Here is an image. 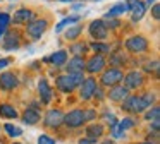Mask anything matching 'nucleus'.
<instances>
[{
  "label": "nucleus",
  "mask_w": 160,
  "mask_h": 144,
  "mask_svg": "<svg viewBox=\"0 0 160 144\" xmlns=\"http://www.w3.org/2000/svg\"><path fill=\"white\" fill-rule=\"evenodd\" d=\"M19 81L12 72H4V74L0 75V88L5 89V91H11V89L18 88Z\"/></svg>",
  "instance_id": "obj_14"
},
{
  "label": "nucleus",
  "mask_w": 160,
  "mask_h": 144,
  "mask_svg": "<svg viewBox=\"0 0 160 144\" xmlns=\"http://www.w3.org/2000/svg\"><path fill=\"white\" fill-rule=\"evenodd\" d=\"M60 2H72V0H60Z\"/></svg>",
  "instance_id": "obj_46"
},
{
  "label": "nucleus",
  "mask_w": 160,
  "mask_h": 144,
  "mask_svg": "<svg viewBox=\"0 0 160 144\" xmlns=\"http://www.w3.org/2000/svg\"><path fill=\"white\" fill-rule=\"evenodd\" d=\"M93 142H97V141L90 139V137H88V139H81V141H79V144H93Z\"/></svg>",
  "instance_id": "obj_42"
},
{
  "label": "nucleus",
  "mask_w": 160,
  "mask_h": 144,
  "mask_svg": "<svg viewBox=\"0 0 160 144\" xmlns=\"http://www.w3.org/2000/svg\"><path fill=\"white\" fill-rule=\"evenodd\" d=\"M122 77H124V74H122L121 69L114 67V69H107V70L102 74V84L103 86H117L119 82L122 81Z\"/></svg>",
  "instance_id": "obj_2"
},
{
  "label": "nucleus",
  "mask_w": 160,
  "mask_h": 144,
  "mask_svg": "<svg viewBox=\"0 0 160 144\" xmlns=\"http://www.w3.org/2000/svg\"><path fill=\"white\" fill-rule=\"evenodd\" d=\"M55 84H57V88H59L62 93H72L74 88H76V82H74L72 75H69V74L59 75L57 81H55Z\"/></svg>",
  "instance_id": "obj_11"
},
{
  "label": "nucleus",
  "mask_w": 160,
  "mask_h": 144,
  "mask_svg": "<svg viewBox=\"0 0 160 144\" xmlns=\"http://www.w3.org/2000/svg\"><path fill=\"white\" fill-rule=\"evenodd\" d=\"M93 96H95V98H98V99H103V98H105V94H103V91H102V88H98V86H97V89H95Z\"/></svg>",
  "instance_id": "obj_38"
},
{
  "label": "nucleus",
  "mask_w": 160,
  "mask_h": 144,
  "mask_svg": "<svg viewBox=\"0 0 160 144\" xmlns=\"http://www.w3.org/2000/svg\"><path fill=\"white\" fill-rule=\"evenodd\" d=\"M47 27H48V21H47V19H36V21H31V22H28V27H26V31H28V34H29L31 38L38 40V38L47 31Z\"/></svg>",
  "instance_id": "obj_4"
},
{
  "label": "nucleus",
  "mask_w": 160,
  "mask_h": 144,
  "mask_svg": "<svg viewBox=\"0 0 160 144\" xmlns=\"http://www.w3.org/2000/svg\"><path fill=\"white\" fill-rule=\"evenodd\" d=\"M66 70L69 75H74V74H83L84 70V60L83 57H72L66 65Z\"/></svg>",
  "instance_id": "obj_12"
},
{
  "label": "nucleus",
  "mask_w": 160,
  "mask_h": 144,
  "mask_svg": "<svg viewBox=\"0 0 160 144\" xmlns=\"http://www.w3.org/2000/svg\"><path fill=\"white\" fill-rule=\"evenodd\" d=\"M153 101H155V94H152V93H146L141 96H128L122 101V110L129 113H141L146 108H150Z\"/></svg>",
  "instance_id": "obj_1"
},
{
  "label": "nucleus",
  "mask_w": 160,
  "mask_h": 144,
  "mask_svg": "<svg viewBox=\"0 0 160 144\" xmlns=\"http://www.w3.org/2000/svg\"><path fill=\"white\" fill-rule=\"evenodd\" d=\"M112 136L119 139V137L124 136V130H121V129H119V125H115V127H112Z\"/></svg>",
  "instance_id": "obj_37"
},
{
  "label": "nucleus",
  "mask_w": 160,
  "mask_h": 144,
  "mask_svg": "<svg viewBox=\"0 0 160 144\" xmlns=\"http://www.w3.org/2000/svg\"><path fill=\"white\" fill-rule=\"evenodd\" d=\"M45 62L53 64V65H64V64L67 62V51H66V50L55 51V53H52L48 58H45Z\"/></svg>",
  "instance_id": "obj_19"
},
{
  "label": "nucleus",
  "mask_w": 160,
  "mask_h": 144,
  "mask_svg": "<svg viewBox=\"0 0 160 144\" xmlns=\"http://www.w3.org/2000/svg\"><path fill=\"white\" fill-rule=\"evenodd\" d=\"M78 21H79V16H74V17H66L64 21H60V22L57 24L55 31H57V33H60V31H62L66 26H69V24H74V22H78Z\"/></svg>",
  "instance_id": "obj_26"
},
{
  "label": "nucleus",
  "mask_w": 160,
  "mask_h": 144,
  "mask_svg": "<svg viewBox=\"0 0 160 144\" xmlns=\"http://www.w3.org/2000/svg\"><path fill=\"white\" fill-rule=\"evenodd\" d=\"M84 67H86V70L91 72V74L102 72L105 69V58H103V55H95V57H91L90 60L84 64Z\"/></svg>",
  "instance_id": "obj_10"
},
{
  "label": "nucleus",
  "mask_w": 160,
  "mask_h": 144,
  "mask_svg": "<svg viewBox=\"0 0 160 144\" xmlns=\"http://www.w3.org/2000/svg\"><path fill=\"white\" fill-rule=\"evenodd\" d=\"M91 48H93L95 51H97V55H105L110 51V45H105V43H93L91 45Z\"/></svg>",
  "instance_id": "obj_27"
},
{
  "label": "nucleus",
  "mask_w": 160,
  "mask_h": 144,
  "mask_svg": "<svg viewBox=\"0 0 160 144\" xmlns=\"http://www.w3.org/2000/svg\"><path fill=\"white\" fill-rule=\"evenodd\" d=\"M83 113H84V120H93L95 117H97V112H95L93 108H88V110H83Z\"/></svg>",
  "instance_id": "obj_36"
},
{
  "label": "nucleus",
  "mask_w": 160,
  "mask_h": 144,
  "mask_svg": "<svg viewBox=\"0 0 160 144\" xmlns=\"http://www.w3.org/2000/svg\"><path fill=\"white\" fill-rule=\"evenodd\" d=\"M97 89V81L93 77H88L81 82V91H79V96L81 99H91L93 98V93Z\"/></svg>",
  "instance_id": "obj_9"
},
{
  "label": "nucleus",
  "mask_w": 160,
  "mask_h": 144,
  "mask_svg": "<svg viewBox=\"0 0 160 144\" xmlns=\"http://www.w3.org/2000/svg\"><path fill=\"white\" fill-rule=\"evenodd\" d=\"M110 64L112 65H117V67H119V65H124L126 64V57L122 53H115L114 57H110Z\"/></svg>",
  "instance_id": "obj_32"
},
{
  "label": "nucleus",
  "mask_w": 160,
  "mask_h": 144,
  "mask_svg": "<svg viewBox=\"0 0 160 144\" xmlns=\"http://www.w3.org/2000/svg\"><path fill=\"white\" fill-rule=\"evenodd\" d=\"M138 144H152V142H138Z\"/></svg>",
  "instance_id": "obj_47"
},
{
  "label": "nucleus",
  "mask_w": 160,
  "mask_h": 144,
  "mask_svg": "<svg viewBox=\"0 0 160 144\" xmlns=\"http://www.w3.org/2000/svg\"><path fill=\"white\" fill-rule=\"evenodd\" d=\"M81 31H83V27H81V26H74V27H69L64 36H66V40L72 41V40H76V38L81 34Z\"/></svg>",
  "instance_id": "obj_25"
},
{
  "label": "nucleus",
  "mask_w": 160,
  "mask_h": 144,
  "mask_svg": "<svg viewBox=\"0 0 160 144\" xmlns=\"http://www.w3.org/2000/svg\"><path fill=\"white\" fill-rule=\"evenodd\" d=\"M38 144H55V139H52V137L47 136V134H42V136L38 137Z\"/></svg>",
  "instance_id": "obj_34"
},
{
  "label": "nucleus",
  "mask_w": 160,
  "mask_h": 144,
  "mask_svg": "<svg viewBox=\"0 0 160 144\" xmlns=\"http://www.w3.org/2000/svg\"><path fill=\"white\" fill-rule=\"evenodd\" d=\"M145 70L146 72H157L158 70V60H153V62H150V64H146Z\"/></svg>",
  "instance_id": "obj_35"
},
{
  "label": "nucleus",
  "mask_w": 160,
  "mask_h": 144,
  "mask_svg": "<svg viewBox=\"0 0 160 144\" xmlns=\"http://www.w3.org/2000/svg\"><path fill=\"white\" fill-rule=\"evenodd\" d=\"M38 91H40V99H42L43 105H48L50 101H52V88H50L48 81L47 79H42V81L38 82Z\"/></svg>",
  "instance_id": "obj_15"
},
{
  "label": "nucleus",
  "mask_w": 160,
  "mask_h": 144,
  "mask_svg": "<svg viewBox=\"0 0 160 144\" xmlns=\"http://www.w3.org/2000/svg\"><path fill=\"white\" fill-rule=\"evenodd\" d=\"M103 118H105V122H107L110 127H115V125H117V118H115V115H112V113L105 112V113H103Z\"/></svg>",
  "instance_id": "obj_33"
},
{
  "label": "nucleus",
  "mask_w": 160,
  "mask_h": 144,
  "mask_svg": "<svg viewBox=\"0 0 160 144\" xmlns=\"http://www.w3.org/2000/svg\"><path fill=\"white\" fill-rule=\"evenodd\" d=\"M128 10H129L128 3H117V5H114L107 14H105V19H115V17H119L121 14H126Z\"/></svg>",
  "instance_id": "obj_20"
},
{
  "label": "nucleus",
  "mask_w": 160,
  "mask_h": 144,
  "mask_svg": "<svg viewBox=\"0 0 160 144\" xmlns=\"http://www.w3.org/2000/svg\"><path fill=\"white\" fill-rule=\"evenodd\" d=\"M14 144H19V142H14Z\"/></svg>",
  "instance_id": "obj_48"
},
{
  "label": "nucleus",
  "mask_w": 160,
  "mask_h": 144,
  "mask_svg": "<svg viewBox=\"0 0 160 144\" xmlns=\"http://www.w3.org/2000/svg\"><path fill=\"white\" fill-rule=\"evenodd\" d=\"M9 24H11V16L5 14V12H0V29L7 31Z\"/></svg>",
  "instance_id": "obj_30"
},
{
  "label": "nucleus",
  "mask_w": 160,
  "mask_h": 144,
  "mask_svg": "<svg viewBox=\"0 0 160 144\" xmlns=\"http://www.w3.org/2000/svg\"><path fill=\"white\" fill-rule=\"evenodd\" d=\"M152 127H153L155 130H158V127H160V122H158V120H153V122H152Z\"/></svg>",
  "instance_id": "obj_43"
},
{
  "label": "nucleus",
  "mask_w": 160,
  "mask_h": 144,
  "mask_svg": "<svg viewBox=\"0 0 160 144\" xmlns=\"http://www.w3.org/2000/svg\"><path fill=\"white\" fill-rule=\"evenodd\" d=\"M9 64H11V58H2L0 60V69H5Z\"/></svg>",
  "instance_id": "obj_41"
},
{
  "label": "nucleus",
  "mask_w": 160,
  "mask_h": 144,
  "mask_svg": "<svg viewBox=\"0 0 160 144\" xmlns=\"http://www.w3.org/2000/svg\"><path fill=\"white\" fill-rule=\"evenodd\" d=\"M129 10H131L132 14V21H141L143 16H145L146 12V3L141 2V0H132L131 3H129Z\"/></svg>",
  "instance_id": "obj_13"
},
{
  "label": "nucleus",
  "mask_w": 160,
  "mask_h": 144,
  "mask_svg": "<svg viewBox=\"0 0 160 144\" xmlns=\"http://www.w3.org/2000/svg\"><path fill=\"white\" fill-rule=\"evenodd\" d=\"M4 129H5V132H7L11 137H18V136H21V134H22V129H19V127H14L12 123H5Z\"/></svg>",
  "instance_id": "obj_28"
},
{
  "label": "nucleus",
  "mask_w": 160,
  "mask_h": 144,
  "mask_svg": "<svg viewBox=\"0 0 160 144\" xmlns=\"http://www.w3.org/2000/svg\"><path fill=\"white\" fill-rule=\"evenodd\" d=\"M119 24H121V22H119L117 19H108V22L105 24V26H107V29H108V27H117Z\"/></svg>",
  "instance_id": "obj_40"
},
{
  "label": "nucleus",
  "mask_w": 160,
  "mask_h": 144,
  "mask_svg": "<svg viewBox=\"0 0 160 144\" xmlns=\"http://www.w3.org/2000/svg\"><path fill=\"white\" fill-rule=\"evenodd\" d=\"M19 41H21L19 33L11 31V33H7V34H5V38H4V48H5V50H18V48H19Z\"/></svg>",
  "instance_id": "obj_17"
},
{
  "label": "nucleus",
  "mask_w": 160,
  "mask_h": 144,
  "mask_svg": "<svg viewBox=\"0 0 160 144\" xmlns=\"http://www.w3.org/2000/svg\"><path fill=\"white\" fill-rule=\"evenodd\" d=\"M102 144H114L112 141H105V142H102Z\"/></svg>",
  "instance_id": "obj_45"
},
{
  "label": "nucleus",
  "mask_w": 160,
  "mask_h": 144,
  "mask_svg": "<svg viewBox=\"0 0 160 144\" xmlns=\"http://www.w3.org/2000/svg\"><path fill=\"white\" fill-rule=\"evenodd\" d=\"M22 122L28 123V125H35V123L40 122V113L36 108H28L22 115Z\"/></svg>",
  "instance_id": "obj_21"
},
{
  "label": "nucleus",
  "mask_w": 160,
  "mask_h": 144,
  "mask_svg": "<svg viewBox=\"0 0 160 144\" xmlns=\"http://www.w3.org/2000/svg\"><path fill=\"white\" fill-rule=\"evenodd\" d=\"M108 98L112 99V101H124L126 98L129 96V89H126L124 86H114V88L110 89V93H108Z\"/></svg>",
  "instance_id": "obj_16"
},
{
  "label": "nucleus",
  "mask_w": 160,
  "mask_h": 144,
  "mask_svg": "<svg viewBox=\"0 0 160 144\" xmlns=\"http://www.w3.org/2000/svg\"><path fill=\"white\" fill-rule=\"evenodd\" d=\"M134 123H136V120L134 118H122L121 122H117V125H119V129L121 130H128V129H131V127H134Z\"/></svg>",
  "instance_id": "obj_29"
},
{
  "label": "nucleus",
  "mask_w": 160,
  "mask_h": 144,
  "mask_svg": "<svg viewBox=\"0 0 160 144\" xmlns=\"http://www.w3.org/2000/svg\"><path fill=\"white\" fill-rule=\"evenodd\" d=\"M43 122H45L47 127H59L60 123L64 122V113L60 112V110H57V108H52V110L47 112Z\"/></svg>",
  "instance_id": "obj_8"
},
{
  "label": "nucleus",
  "mask_w": 160,
  "mask_h": 144,
  "mask_svg": "<svg viewBox=\"0 0 160 144\" xmlns=\"http://www.w3.org/2000/svg\"><path fill=\"white\" fill-rule=\"evenodd\" d=\"M122 79H124V88L126 89H138L139 86L145 82L143 74H141V72H138V70L129 72V74H126Z\"/></svg>",
  "instance_id": "obj_6"
},
{
  "label": "nucleus",
  "mask_w": 160,
  "mask_h": 144,
  "mask_svg": "<svg viewBox=\"0 0 160 144\" xmlns=\"http://www.w3.org/2000/svg\"><path fill=\"white\" fill-rule=\"evenodd\" d=\"M152 14H153V17H155V19H158V17H160V7H158V3H155V5H153Z\"/></svg>",
  "instance_id": "obj_39"
},
{
  "label": "nucleus",
  "mask_w": 160,
  "mask_h": 144,
  "mask_svg": "<svg viewBox=\"0 0 160 144\" xmlns=\"http://www.w3.org/2000/svg\"><path fill=\"white\" fill-rule=\"evenodd\" d=\"M0 115L4 117V118H18V117H19L14 106H12V105H7V103L0 105Z\"/></svg>",
  "instance_id": "obj_23"
},
{
  "label": "nucleus",
  "mask_w": 160,
  "mask_h": 144,
  "mask_svg": "<svg viewBox=\"0 0 160 144\" xmlns=\"http://www.w3.org/2000/svg\"><path fill=\"white\" fill-rule=\"evenodd\" d=\"M90 34L95 38V40H105L108 34V29L105 26V21L102 19H97L90 24Z\"/></svg>",
  "instance_id": "obj_7"
},
{
  "label": "nucleus",
  "mask_w": 160,
  "mask_h": 144,
  "mask_svg": "<svg viewBox=\"0 0 160 144\" xmlns=\"http://www.w3.org/2000/svg\"><path fill=\"white\" fill-rule=\"evenodd\" d=\"M84 122H86V120H84L83 110L76 108V110H72V112H69L67 115H64V122L62 123H66L67 127H71V129H78V127H81Z\"/></svg>",
  "instance_id": "obj_3"
},
{
  "label": "nucleus",
  "mask_w": 160,
  "mask_h": 144,
  "mask_svg": "<svg viewBox=\"0 0 160 144\" xmlns=\"http://www.w3.org/2000/svg\"><path fill=\"white\" fill-rule=\"evenodd\" d=\"M33 16H35V14H33L29 9H19L18 12L14 14V22L16 24H22V22L28 24V22L33 21Z\"/></svg>",
  "instance_id": "obj_18"
},
{
  "label": "nucleus",
  "mask_w": 160,
  "mask_h": 144,
  "mask_svg": "<svg viewBox=\"0 0 160 144\" xmlns=\"http://www.w3.org/2000/svg\"><path fill=\"white\" fill-rule=\"evenodd\" d=\"M126 48H128L131 53H141L148 48V41L143 36H131L126 41Z\"/></svg>",
  "instance_id": "obj_5"
},
{
  "label": "nucleus",
  "mask_w": 160,
  "mask_h": 144,
  "mask_svg": "<svg viewBox=\"0 0 160 144\" xmlns=\"http://www.w3.org/2000/svg\"><path fill=\"white\" fill-rule=\"evenodd\" d=\"M157 0H148V5H152V3H155Z\"/></svg>",
  "instance_id": "obj_44"
},
{
  "label": "nucleus",
  "mask_w": 160,
  "mask_h": 144,
  "mask_svg": "<svg viewBox=\"0 0 160 144\" xmlns=\"http://www.w3.org/2000/svg\"><path fill=\"white\" fill-rule=\"evenodd\" d=\"M86 50H88V46L83 43V41H79V43H74V45H71V46H69V51L74 55V57H81V55H83Z\"/></svg>",
  "instance_id": "obj_24"
},
{
  "label": "nucleus",
  "mask_w": 160,
  "mask_h": 144,
  "mask_svg": "<svg viewBox=\"0 0 160 144\" xmlns=\"http://www.w3.org/2000/svg\"><path fill=\"white\" fill-rule=\"evenodd\" d=\"M86 136L90 137V139L97 141L98 137L103 136V125L102 123H91V125L86 127Z\"/></svg>",
  "instance_id": "obj_22"
},
{
  "label": "nucleus",
  "mask_w": 160,
  "mask_h": 144,
  "mask_svg": "<svg viewBox=\"0 0 160 144\" xmlns=\"http://www.w3.org/2000/svg\"><path fill=\"white\" fill-rule=\"evenodd\" d=\"M158 115H160V108H158V106H155V108H152L150 112L145 113V118L153 122V120H158Z\"/></svg>",
  "instance_id": "obj_31"
}]
</instances>
